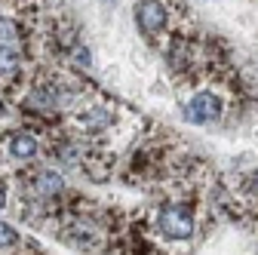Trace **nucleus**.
I'll return each mask as SVG.
<instances>
[{"label":"nucleus","instance_id":"1","mask_svg":"<svg viewBox=\"0 0 258 255\" xmlns=\"http://www.w3.org/2000/svg\"><path fill=\"white\" fill-rule=\"evenodd\" d=\"M197 231V218H194L190 206L184 203H166L163 209L157 212V234L163 240H172V243H184L194 237Z\"/></svg>","mask_w":258,"mask_h":255},{"label":"nucleus","instance_id":"2","mask_svg":"<svg viewBox=\"0 0 258 255\" xmlns=\"http://www.w3.org/2000/svg\"><path fill=\"white\" fill-rule=\"evenodd\" d=\"M221 114H224V99L215 89H197L187 99V105H184V120L187 123H197V126L215 123Z\"/></svg>","mask_w":258,"mask_h":255},{"label":"nucleus","instance_id":"3","mask_svg":"<svg viewBox=\"0 0 258 255\" xmlns=\"http://www.w3.org/2000/svg\"><path fill=\"white\" fill-rule=\"evenodd\" d=\"M133 16H136V28L148 40H157L169 25V10H166L163 0H139Z\"/></svg>","mask_w":258,"mask_h":255},{"label":"nucleus","instance_id":"4","mask_svg":"<svg viewBox=\"0 0 258 255\" xmlns=\"http://www.w3.org/2000/svg\"><path fill=\"white\" fill-rule=\"evenodd\" d=\"M37 154H40V142H37L34 133H28V130L10 133V139H7V157H10V160H16V163H31Z\"/></svg>","mask_w":258,"mask_h":255},{"label":"nucleus","instance_id":"5","mask_svg":"<svg viewBox=\"0 0 258 255\" xmlns=\"http://www.w3.org/2000/svg\"><path fill=\"white\" fill-rule=\"evenodd\" d=\"M77 126L86 136H99V133H105V130L114 126V111L105 108V105H86L77 114Z\"/></svg>","mask_w":258,"mask_h":255},{"label":"nucleus","instance_id":"6","mask_svg":"<svg viewBox=\"0 0 258 255\" xmlns=\"http://www.w3.org/2000/svg\"><path fill=\"white\" fill-rule=\"evenodd\" d=\"M31 190H34L37 200H55L61 190H64V175L55 172V169H40V172H34Z\"/></svg>","mask_w":258,"mask_h":255},{"label":"nucleus","instance_id":"7","mask_svg":"<svg viewBox=\"0 0 258 255\" xmlns=\"http://www.w3.org/2000/svg\"><path fill=\"white\" fill-rule=\"evenodd\" d=\"M22 68V49L19 46H0V77H16Z\"/></svg>","mask_w":258,"mask_h":255},{"label":"nucleus","instance_id":"8","mask_svg":"<svg viewBox=\"0 0 258 255\" xmlns=\"http://www.w3.org/2000/svg\"><path fill=\"white\" fill-rule=\"evenodd\" d=\"M22 43V28L13 16H0V46H19Z\"/></svg>","mask_w":258,"mask_h":255},{"label":"nucleus","instance_id":"9","mask_svg":"<svg viewBox=\"0 0 258 255\" xmlns=\"http://www.w3.org/2000/svg\"><path fill=\"white\" fill-rule=\"evenodd\" d=\"M16 246H19V231L13 225H7V221H0V252L16 249Z\"/></svg>","mask_w":258,"mask_h":255},{"label":"nucleus","instance_id":"10","mask_svg":"<svg viewBox=\"0 0 258 255\" xmlns=\"http://www.w3.org/2000/svg\"><path fill=\"white\" fill-rule=\"evenodd\" d=\"M0 209H7V184H0Z\"/></svg>","mask_w":258,"mask_h":255}]
</instances>
